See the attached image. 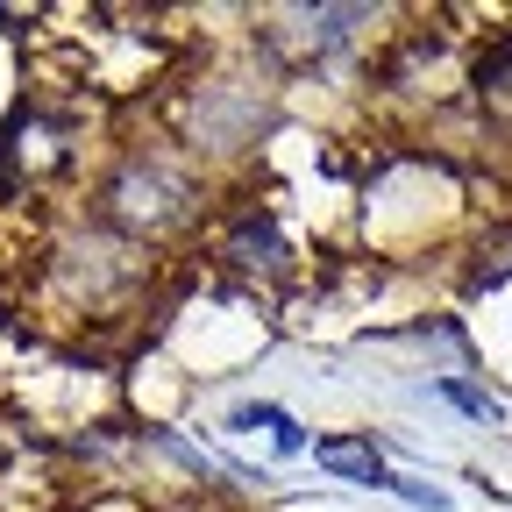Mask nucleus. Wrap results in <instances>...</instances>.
Instances as JSON below:
<instances>
[{
	"label": "nucleus",
	"mask_w": 512,
	"mask_h": 512,
	"mask_svg": "<svg viewBox=\"0 0 512 512\" xmlns=\"http://www.w3.org/2000/svg\"><path fill=\"white\" fill-rule=\"evenodd\" d=\"M121 228H171L178 214H185V192L171 185V178H157V171H128L121 185H114V207H107Z\"/></svg>",
	"instance_id": "f257e3e1"
},
{
	"label": "nucleus",
	"mask_w": 512,
	"mask_h": 512,
	"mask_svg": "<svg viewBox=\"0 0 512 512\" xmlns=\"http://www.w3.org/2000/svg\"><path fill=\"white\" fill-rule=\"evenodd\" d=\"M22 164H29V171H57V164H64V143L50 136L36 114L15 121L8 136H0V185H22Z\"/></svg>",
	"instance_id": "f03ea898"
},
{
	"label": "nucleus",
	"mask_w": 512,
	"mask_h": 512,
	"mask_svg": "<svg viewBox=\"0 0 512 512\" xmlns=\"http://www.w3.org/2000/svg\"><path fill=\"white\" fill-rule=\"evenodd\" d=\"M313 463L320 470H335V477H349V484H384V456L370 441H356V434H328L313 448Z\"/></svg>",
	"instance_id": "7ed1b4c3"
},
{
	"label": "nucleus",
	"mask_w": 512,
	"mask_h": 512,
	"mask_svg": "<svg viewBox=\"0 0 512 512\" xmlns=\"http://www.w3.org/2000/svg\"><path fill=\"white\" fill-rule=\"evenodd\" d=\"M228 256H235L242 271H278V264H285V242H278L271 221H242L235 242H228Z\"/></svg>",
	"instance_id": "20e7f679"
},
{
	"label": "nucleus",
	"mask_w": 512,
	"mask_h": 512,
	"mask_svg": "<svg viewBox=\"0 0 512 512\" xmlns=\"http://www.w3.org/2000/svg\"><path fill=\"white\" fill-rule=\"evenodd\" d=\"M505 278H512V242H498V249H484V256H477L470 285H477V292H491V285H505Z\"/></svg>",
	"instance_id": "39448f33"
},
{
	"label": "nucleus",
	"mask_w": 512,
	"mask_h": 512,
	"mask_svg": "<svg viewBox=\"0 0 512 512\" xmlns=\"http://www.w3.org/2000/svg\"><path fill=\"white\" fill-rule=\"evenodd\" d=\"M384 491H399L406 505H427V512H448V491H434L427 477H384Z\"/></svg>",
	"instance_id": "423d86ee"
},
{
	"label": "nucleus",
	"mask_w": 512,
	"mask_h": 512,
	"mask_svg": "<svg viewBox=\"0 0 512 512\" xmlns=\"http://www.w3.org/2000/svg\"><path fill=\"white\" fill-rule=\"evenodd\" d=\"M441 392H448V399H456V406H463L470 420H498V399H491V392H477V384H463V377H448V384H441Z\"/></svg>",
	"instance_id": "0eeeda50"
},
{
	"label": "nucleus",
	"mask_w": 512,
	"mask_h": 512,
	"mask_svg": "<svg viewBox=\"0 0 512 512\" xmlns=\"http://www.w3.org/2000/svg\"><path fill=\"white\" fill-rule=\"evenodd\" d=\"M285 420H292L285 406H235V427H242V434H256V427H271V434H278Z\"/></svg>",
	"instance_id": "6e6552de"
},
{
	"label": "nucleus",
	"mask_w": 512,
	"mask_h": 512,
	"mask_svg": "<svg viewBox=\"0 0 512 512\" xmlns=\"http://www.w3.org/2000/svg\"><path fill=\"white\" fill-rule=\"evenodd\" d=\"M271 441H278V456H299V448H306V434H299V420H285V427H278Z\"/></svg>",
	"instance_id": "1a4fd4ad"
},
{
	"label": "nucleus",
	"mask_w": 512,
	"mask_h": 512,
	"mask_svg": "<svg viewBox=\"0 0 512 512\" xmlns=\"http://www.w3.org/2000/svg\"><path fill=\"white\" fill-rule=\"evenodd\" d=\"M86 512H143L136 498H100V505H86Z\"/></svg>",
	"instance_id": "9d476101"
}]
</instances>
